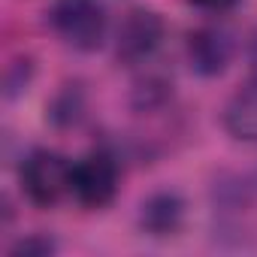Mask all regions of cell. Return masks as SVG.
<instances>
[{
  "label": "cell",
  "mask_w": 257,
  "mask_h": 257,
  "mask_svg": "<svg viewBox=\"0 0 257 257\" xmlns=\"http://www.w3.org/2000/svg\"><path fill=\"white\" fill-rule=\"evenodd\" d=\"M70 176H73V161H67L61 152L52 149H34L19 170L22 191L40 209L58 206L70 194Z\"/></svg>",
  "instance_id": "obj_2"
},
{
  "label": "cell",
  "mask_w": 257,
  "mask_h": 257,
  "mask_svg": "<svg viewBox=\"0 0 257 257\" xmlns=\"http://www.w3.org/2000/svg\"><path fill=\"white\" fill-rule=\"evenodd\" d=\"M52 31L76 52H97L106 43L109 13L103 0H55L49 10Z\"/></svg>",
  "instance_id": "obj_1"
},
{
  "label": "cell",
  "mask_w": 257,
  "mask_h": 257,
  "mask_svg": "<svg viewBox=\"0 0 257 257\" xmlns=\"http://www.w3.org/2000/svg\"><path fill=\"white\" fill-rule=\"evenodd\" d=\"M188 4L194 10H203V13H227V10H233L239 4V0H188Z\"/></svg>",
  "instance_id": "obj_9"
},
{
  "label": "cell",
  "mask_w": 257,
  "mask_h": 257,
  "mask_svg": "<svg viewBox=\"0 0 257 257\" xmlns=\"http://www.w3.org/2000/svg\"><path fill=\"white\" fill-rule=\"evenodd\" d=\"M167 25L158 13L152 10H131L127 19L118 28V43H115V55L121 64H143L149 61L161 43H164Z\"/></svg>",
  "instance_id": "obj_4"
},
{
  "label": "cell",
  "mask_w": 257,
  "mask_h": 257,
  "mask_svg": "<svg viewBox=\"0 0 257 257\" xmlns=\"http://www.w3.org/2000/svg\"><path fill=\"white\" fill-rule=\"evenodd\" d=\"M55 251H58V242H55L52 236H46V233H31V236L19 239V242L10 248L13 257H49V254H55Z\"/></svg>",
  "instance_id": "obj_8"
},
{
  "label": "cell",
  "mask_w": 257,
  "mask_h": 257,
  "mask_svg": "<svg viewBox=\"0 0 257 257\" xmlns=\"http://www.w3.org/2000/svg\"><path fill=\"white\" fill-rule=\"evenodd\" d=\"M188 64L197 76H221L230 61H233V52H236V43L230 37L227 28H218V25H209V28H197L188 34Z\"/></svg>",
  "instance_id": "obj_5"
},
{
  "label": "cell",
  "mask_w": 257,
  "mask_h": 257,
  "mask_svg": "<svg viewBox=\"0 0 257 257\" xmlns=\"http://www.w3.org/2000/svg\"><path fill=\"white\" fill-rule=\"evenodd\" d=\"M70 194L85 209H106L118 197V164L106 152H91L73 161Z\"/></svg>",
  "instance_id": "obj_3"
},
{
  "label": "cell",
  "mask_w": 257,
  "mask_h": 257,
  "mask_svg": "<svg viewBox=\"0 0 257 257\" xmlns=\"http://www.w3.org/2000/svg\"><path fill=\"white\" fill-rule=\"evenodd\" d=\"M182 221H185V200L176 191H158L140 206V227L155 239L179 233Z\"/></svg>",
  "instance_id": "obj_6"
},
{
  "label": "cell",
  "mask_w": 257,
  "mask_h": 257,
  "mask_svg": "<svg viewBox=\"0 0 257 257\" xmlns=\"http://www.w3.org/2000/svg\"><path fill=\"white\" fill-rule=\"evenodd\" d=\"M221 121H224V131L233 140L257 143V76L233 91V97L224 106Z\"/></svg>",
  "instance_id": "obj_7"
}]
</instances>
